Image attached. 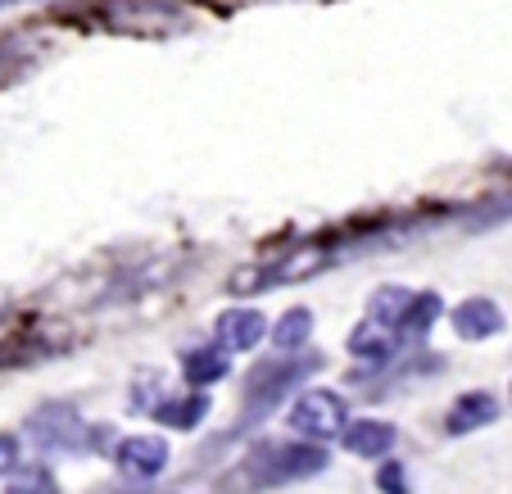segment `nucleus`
Wrapping results in <instances>:
<instances>
[{
  "label": "nucleus",
  "mask_w": 512,
  "mask_h": 494,
  "mask_svg": "<svg viewBox=\"0 0 512 494\" xmlns=\"http://www.w3.org/2000/svg\"><path fill=\"white\" fill-rule=\"evenodd\" d=\"M259 476L263 485H286V481H304V476H318L327 467V454L313 445H281V449H263Z\"/></svg>",
  "instance_id": "4"
},
{
  "label": "nucleus",
  "mask_w": 512,
  "mask_h": 494,
  "mask_svg": "<svg viewBox=\"0 0 512 494\" xmlns=\"http://www.w3.org/2000/svg\"><path fill=\"white\" fill-rule=\"evenodd\" d=\"M150 413L164 422V427L173 431H195L209 417V399L204 395H191V399H159V408H150Z\"/></svg>",
  "instance_id": "13"
},
{
  "label": "nucleus",
  "mask_w": 512,
  "mask_h": 494,
  "mask_svg": "<svg viewBox=\"0 0 512 494\" xmlns=\"http://www.w3.org/2000/svg\"><path fill=\"white\" fill-rule=\"evenodd\" d=\"M182 372H186V381H195V386L223 381V377H227V349H218V345L191 349V354L182 359Z\"/></svg>",
  "instance_id": "14"
},
{
  "label": "nucleus",
  "mask_w": 512,
  "mask_h": 494,
  "mask_svg": "<svg viewBox=\"0 0 512 494\" xmlns=\"http://www.w3.org/2000/svg\"><path fill=\"white\" fill-rule=\"evenodd\" d=\"M395 349V327H386V322H358L354 336H349V354H358V359L368 363H381Z\"/></svg>",
  "instance_id": "11"
},
{
  "label": "nucleus",
  "mask_w": 512,
  "mask_h": 494,
  "mask_svg": "<svg viewBox=\"0 0 512 494\" xmlns=\"http://www.w3.org/2000/svg\"><path fill=\"white\" fill-rule=\"evenodd\" d=\"M105 23L114 32H132V37H164V32L182 28V10L164 0H109Z\"/></svg>",
  "instance_id": "1"
},
{
  "label": "nucleus",
  "mask_w": 512,
  "mask_h": 494,
  "mask_svg": "<svg viewBox=\"0 0 512 494\" xmlns=\"http://www.w3.org/2000/svg\"><path fill=\"white\" fill-rule=\"evenodd\" d=\"M454 327H458V336H467V340H490L503 331V309L494 300H485V295H476V300L454 309Z\"/></svg>",
  "instance_id": "7"
},
{
  "label": "nucleus",
  "mask_w": 512,
  "mask_h": 494,
  "mask_svg": "<svg viewBox=\"0 0 512 494\" xmlns=\"http://www.w3.org/2000/svg\"><path fill=\"white\" fill-rule=\"evenodd\" d=\"M309 336H313V313L309 309H290L286 318L272 327V340H277V349H300Z\"/></svg>",
  "instance_id": "15"
},
{
  "label": "nucleus",
  "mask_w": 512,
  "mask_h": 494,
  "mask_svg": "<svg viewBox=\"0 0 512 494\" xmlns=\"http://www.w3.org/2000/svg\"><path fill=\"white\" fill-rule=\"evenodd\" d=\"M377 485H381V494H408L404 467H399V463H386V467L377 472Z\"/></svg>",
  "instance_id": "18"
},
{
  "label": "nucleus",
  "mask_w": 512,
  "mask_h": 494,
  "mask_svg": "<svg viewBox=\"0 0 512 494\" xmlns=\"http://www.w3.org/2000/svg\"><path fill=\"white\" fill-rule=\"evenodd\" d=\"M494 417H499V399L476 390V395H463L454 408H449V431H454V436H467V431H476V427H490Z\"/></svg>",
  "instance_id": "9"
},
{
  "label": "nucleus",
  "mask_w": 512,
  "mask_h": 494,
  "mask_svg": "<svg viewBox=\"0 0 512 494\" xmlns=\"http://www.w3.org/2000/svg\"><path fill=\"white\" fill-rule=\"evenodd\" d=\"M168 467V445L159 436H132L118 445V472L127 481H155Z\"/></svg>",
  "instance_id": "5"
},
{
  "label": "nucleus",
  "mask_w": 512,
  "mask_h": 494,
  "mask_svg": "<svg viewBox=\"0 0 512 494\" xmlns=\"http://www.w3.org/2000/svg\"><path fill=\"white\" fill-rule=\"evenodd\" d=\"M408 300H413V295L399 291V286H381V291L372 295V304H368V318H372V322H386V327H395V322L404 318Z\"/></svg>",
  "instance_id": "16"
},
{
  "label": "nucleus",
  "mask_w": 512,
  "mask_h": 494,
  "mask_svg": "<svg viewBox=\"0 0 512 494\" xmlns=\"http://www.w3.org/2000/svg\"><path fill=\"white\" fill-rule=\"evenodd\" d=\"M213 331H218V345L241 354V349H254L263 336H268V322H263L259 309H227V313H218Z\"/></svg>",
  "instance_id": "6"
},
{
  "label": "nucleus",
  "mask_w": 512,
  "mask_h": 494,
  "mask_svg": "<svg viewBox=\"0 0 512 494\" xmlns=\"http://www.w3.org/2000/svg\"><path fill=\"white\" fill-rule=\"evenodd\" d=\"M5 494H59V485L46 467H23V472H10Z\"/></svg>",
  "instance_id": "17"
},
{
  "label": "nucleus",
  "mask_w": 512,
  "mask_h": 494,
  "mask_svg": "<svg viewBox=\"0 0 512 494\" xmlns=\"http://www.w3.org/2000/svg\"><path fill=\"white\" fill-rule=\"evenodd\" d=\"M313 368H318V359L290 363V368H263V377L250 386V399H254V408H250V413L259 417V413H263V404H277V399L286 395V390L295 386V381H304V377H309Z\"/></svg>",
  "instance_id": "8"
},
{
  "label": "nucleus",
  "mask_w": 512,
  "mask_h": 494,
  "mask_svg": "<svg viewBox=\"0 0 512 494\" xmlns=\"http://www.w3.org/2000/svg\"><path fill=\"white\" fill-rule=\"evenodd\" d=\"M19 472V440L14 436H0V476Z\"/></svg>",
  "instance_id": "19"
},
{
  "label": "nucleus",
  "mask_w": 512,
  "mask_h": 494,
  "mask_svg": "<svg viewBox=\"0 0 512 494\" xmlns=\"http://www.w3.org/2000/svg\"><path fill=\"white\" fill-rule=\"evenodd\" d=\"M28 436L37 440V449H46V454H73V449L87 445V422L78 417V408L68 404H46L37 408V413L28 417Z\"/></svg>",
  "instance_id": "2"
},
{
  "label": "nucleus",
  "mask_w": 512,
  "mask_h": 494,
  "mask_svg": "<svg viewBox=\"0 0 512 494\" xmlns=\"http://www.w3.org/2000/svg\"><path fill=\"white\" fill-rule=\"evenodd\" d=\"M435 318H440V295H435V291L413 295V300H408V309H404V318L395 322V336L399 340H422L426 331H431Z\"/></svg>",
  "instance_id": "12"
},
{
  "label": "nucleus",
  "mask_w": 512,
  "mask_h": 494,
  "mask_svg": "<svg viewBox=\"0 0 512 494\" xmlns=\"http://www.w3.org/2000/svg\"><path fill=\"white\" fill-rule=\"evenodd\" d=\"M395 445V427L390 422H354V427H345V449L358 458H381L386 449Z\"/></svg>",
  "instance_id": "10"
},
{
  "label": "nucleus",
  "mask_w": 512,
  "mask_h": 494,
  "mask_svg": "<svg viewBox=\"0 0 512 494\" xmlns=\"http://www.w3.org/2000/svg\"><path fill=\"white\" fill-rule=\"evenodd\" d=\"M345 399L331 390H309L290 404V431H300L309 440H331L345 431Z\"/></svg>",
  "instance_id": "3"
}]
</instances>
